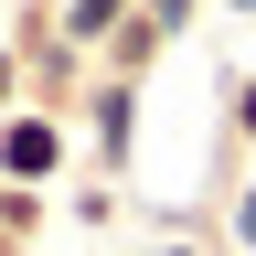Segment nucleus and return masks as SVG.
Wrapping results in <instances>:
<instances>
[{
  "instance_id": "obj_4",
  "label": "nucleus",
  "mask_w": 256,
  "mask_h": 256,
  "mask_svg": "<svg viewBox=\"0 0 256 256\" xmlns=\"http://www.w3.org/2000/svg\"><path fill=\"white\" fill-rule=\"evenodd\" d=\"M224 128H235V150H256V64L224 86Z\"/></svg>"
},
{
  "instance_id": "obj_3",
  "label": "nucleus",
  "mask_w": 256,
  "mask_h": 256,
  "mask_svg": "<svg viewBox=\"0 0 256 256\" xmlns=\"http://www.w3.org/2000/svg\"><path fill=\"white\" fill-rule=\"evenodd\" d=\"M128 22H139V0H54V43L64 54H107Z\"/></svg>"
},
{
  "instance_id": "obj_5",
  "label": "nucleus",
  "mask_w": 256,
  "mask_h": 256,
  "mask_svg": "<svg viewBox=\"0 0 256 256\" xmlns=\"http://www.w3.org/2000/svg\"><path fill=\"white\" fill-rule=\"evenodd\" d=\"M32 224H43V192H32V182H0V235H32Z\"/></svg>"
},
{
  "instance_id": "obj_9",
  "label": "nucleus",
  "mask_w": 256,
  "mask_h": 256,
  "mask_svg": "<svg viewBox=\"0 0 256 256\" xmlns=\"http://www.w3.org/2000/svg\"><path fill=\"white\" fill-rule=\"evenodd\" d=\"M160 256H203V246H160Z\"/></svg>"
},
{
  "instance_id": "obj_11",
  "label": "nucleus",
  "mask_w": 256,
  "mask_h": 256,
  "mask_svg": "<svg viewBox=\"0 0 256 256\" xmlns=\"http://www.w3.org/2000/svg\"><path fill=\"white\" fill-rule=\"evenodd\" d=\"M224 11H256V0H224Z\"/></svg>"
},
{
  "instance_id": "obj_6",
  "label": "nucleus",
  "mask_w": 256,
  "mask_h": 256,
  "mask_svg": "<svg viewBox=\"0 0 256 256\" xmlns=\"http://www.w3.org/2000/svg\"><path fill=\"white\" fill-rule=\"evenodd\" d=\"M224 235H235V256H256V182H235V203H224Z\"/></svg>"
},
{
  "instance_id": "obj_10",
  "label": "nucleus",
  "mask_w": 256,
  "mask_h": 256,
  "mask_svg": "<svg viewBox=\"0 0 256 256\" xmlns=\"http://www.w3.org/2000/svg\"><path fill=\"white\" fill-rule=\"evenodd\" d=\"M0 256H22V235H0Z\"/></svg>"
},
{
  "instance_id": "obj_2",
  "label": "nucleus",
  "mask_w": 256,
  "mask_h": 256,
  "mask_svg": "<svg viewBox=\"0 0 256 256\" xmlns=\"http://www.w3.org/2000/svg\"><path fill=\"white\" fill-rule=\"evenodd\" d=\"M86 139H96V171L139 160V75H96L86 86Z\"/></svg>"
},
{
  "instance_id": "obj_1",
  "label": "nucleus",
  "mask_w": 256,
  "mask_h": 256,
  "mask_svg": "<svg viewBox=\"0 0 256 256\" xmlns=\"http://www.w3.org/2000/svg\"><path fill=\"white\" fill-rule=\"evenodd\" d=\"M64 160H75V128H64V107H43V96H22L11 118H0V182H64Z\"/></svg>"
},
{
  "instance_id": "obj_7",
  "label": "nucleus",
  "mask_w": 256,
  "mask_h": 256,
  "mask_svg": "<svg viewBox=\"0 0 256 256\" xmlns=\"http://www.w3.org/2000/svg\"><path fill=\"white\" fill-rule=\"evenodd\" d=\"M139 11L160 22V43H182V32H192V22H203V0H139Z\"/></svg>"
},
{
  "instance_id": "obj_8",
  "label": "nucleus",
  "mask_w": 256,
  "mask_h": 256,
  "mask_svg": "<svg viewBox=\"0 0 256 256\" xmlns=\"http://www.w3.org/2000/svg\"><path fill=\"white\" fill-rule=\"evenodd\" d=\"M22 75H32V43H0V118L22 107Z\"/></svg>"
}]
</instances>
